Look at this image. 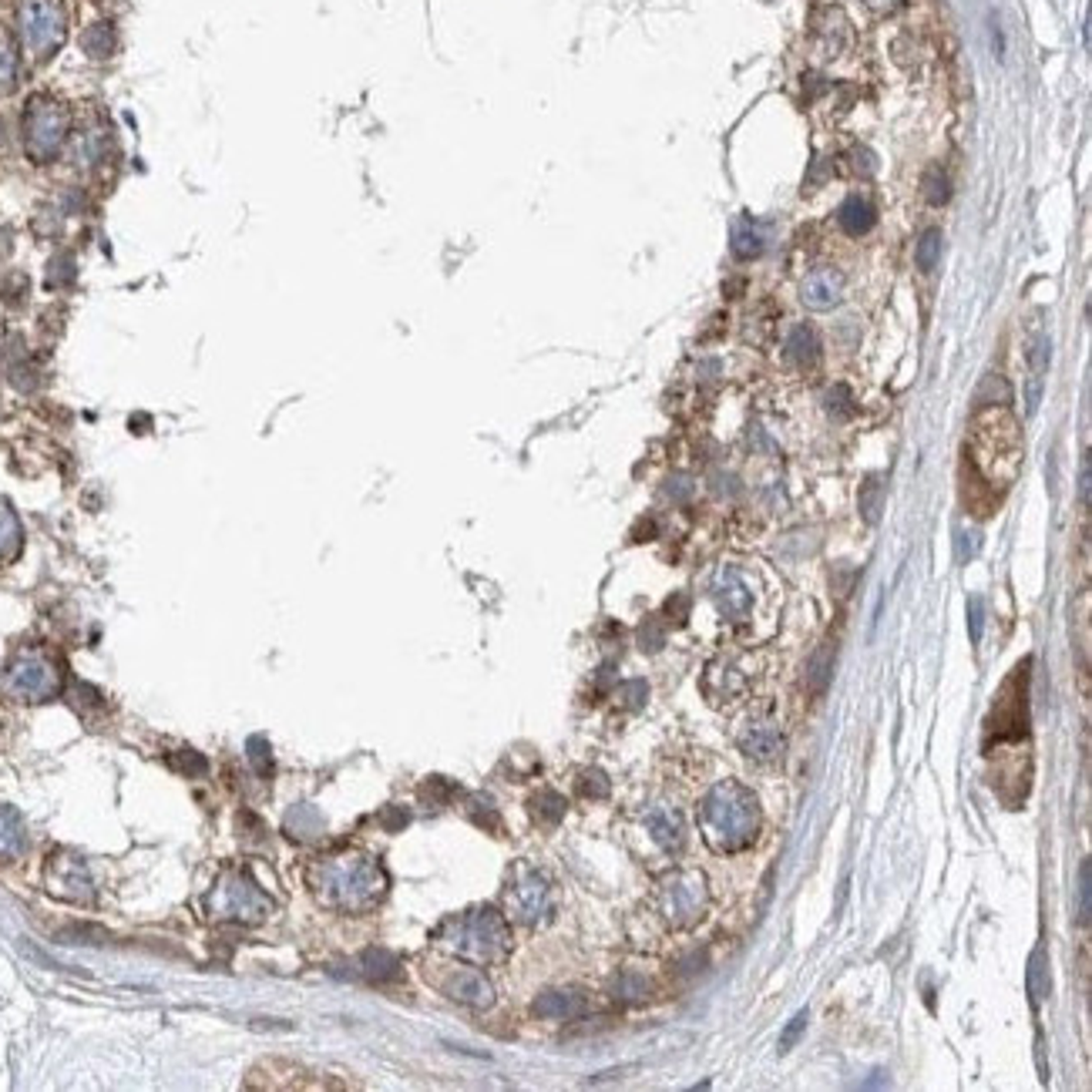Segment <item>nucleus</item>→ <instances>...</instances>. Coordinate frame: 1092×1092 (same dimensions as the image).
I'll list each match as a JSON object with an SVG mask.
<instances>
[{
  "label": "nucleus",
  "instance_id": "obj_1",
  "mask_svg": "<svg viewBox=\"0 0 1092 1092\" xmlns=\"http://www.w3.org/2000/svg\"><path fill=\"white\" fill-rule=\"evenodd\" d=\"M696 823L699 834L716 854H740L757 840L760 803L743 784L723 780L699 800Z\"/></svg>",
  "mask_w": 1092,
  "mask_h": 1092
},
{
  "label": "nucleus",
  "instance_id": "obj_2",
  "mask_svg": "<svg viewBox=\"0 0 1092 1092\" xmlns=\"http://www.w3.org/2000/svg\"><path fill=\"white\" fill-rule=\"evenodd\" d=\"M440 944L454 955H461L474 965H488V961H501L508 951V924L505 917L491 908H478L461 917H450L440 924L437 931Z\"/></svg>",
  "mask_w": 1092,
  "mask_h": 1092
},
{
  "label": "nucleus",
  "instance_id": "obj_3",
  "mask_svg": "<svg viewBox=\"0 0 1092 1092\" xmlns=\"http://www.w3.org/2000/svg\"><path fill=\"white\" fill-rule=\"evenodd\" d=\"M71 135V115L51 94H34L24 108V152L31 162H55Z\"/></svg>",
  "mask_w": 1092,
  "mask_h": 1092
},
{
  "label": "nucleus",
  "instance_id": "obj_4",
  "mask_svg": "<svg viewBox=\"0 0 1092 1092\" xmlns=\"http://www.w3.org/2000/svg\"><path fill=\"white\" fill-rule=\"evenodd\" d=\"M323 888H333L336 898L333 905L340 908H370L384 895L387 878L370 857H336L333 864H326L323 871Z\"/></svg>",
  "mask_w": 1092,
  "mask_h": 1092
},
{
  "label": "nucleus",
  "instance_id": "obj_5",
  "mask_svg": "<svg viewBox=\"0 0 1092 1092\" xmlns=\"http://www.w3.org/2000/svg\"><path fill=\"white\" fill-rule=\"evenodd\" d=\"M17 28H21V45L31 61H48L64 45L67 34V14L61 0H21L17 7Z\"/></svg>",
  "mask_w": 1092,
  "mask_h": 1092
},
{
  "label": "nucleus",
  "instance_id": "obj_6",
  "mask_svg": "<svg viewBox=\"0 0 1092 1092\" xmlns=\"http://www.w3.org/2000/svg\"><path fill=\"white\" fill-rule=\"evenodd\" d=\"M656 908L669 928H689L706 911V878L699 871H672L659 881Z\"/></svg>",
  "mask_w": 1092,
  "mask_h": 1092
},
{
  "label": "nucleus",
  "instance_id": "obj_7",
  "mask_svg": "<svg viewBox=\"0 0 1092 1092\" xmlns=\"http://www.w3.org/2000/svg\"><path fill=\"white\" fill-rule=\"evenodd\" d=\"M61 666L41 649H24L21 656L11 663V669L4 675V692L21 703H45L61 692Z\"/></svg>",
  "mask_w": 1092,
  "mask_h": 1092
},
{
  "label": "nucleus",
  "instance_id": "obj_8",
  "mask_svg": "<svg viewBox=\"0 0 1092 1092\" xmlns=\"http://www.w3.org/2000/svg\"><path fill=\"white\" fill-rule=\"evenodd\" d=\"M1026 689H1029V663H1022V666H1016V672L1005 679L999 699H995V706H992L988 736H995V743L1022 740V736H1026V730H1029Z\"/></svg>",
  "mask_w": 1092,
  "mask_h": 1092
},
{
  "label": "nucleus",
  "instance_id": "obj_9",
  "mask_svg": "<svg viewBox=\"0 0 1092 1092\" xmlns=\"http://www.w3.org/2000/svg\"><path fill=\"white\" fill-rule=\"evenodd\" d=\"M505 901H508V914L525 924H542L545 917L554 911L548 881H545L539 871H528V868H518L515 881L508 884Z\"/></svg>",
  "mask_w": 1092,
  "mask_h": 1092
},
{
  "label": "nucleus",
  "instance_id": "obj_10",
  "mask_svg": "<svg viewBox=\"0 0 1092 1092\" xmlns=\"http://www.w3.org/2000/svg\"><path fill=\"white\" fill-rule=\"evenodd\" d=\"M713 602L726 619H733V622L747 619L753 612V588H750L747 571H740L733 565L719 568L713 578Z\"/></svg>",
  "mask_w": 1092,
  "mask_h": 1092
},
{
  "label": "nucleus",
  "instance_id": "obj_11",
  "mask_svg": "<svg viewBox=\"0 0 1092 1092\" xmlns=\"http://www.w3.org/2000/svg\"><path fill=\"white\" fill-rule=\"evenodd\" d=\"M48 888L51 895L67 898V901H88L91 898V878L84 871V864L71 854L51 857L48 868Z\"/></svg>",
  "mask_w": 1092,
  "mask_h": 1092
},
{
  "label": "nucleus",
  "instance_id": "obj_12",
  "mask_svg": "<svg viewBox=\"0 0 1092 1092\" xmlns=\"http://www.w3.org/2000/svg\"><path fill=\"white\" fill-rule=\"evenodd\" d=\"M740 750L747 753L750 760H757V764H777L787 750V740L777 723H770V719H753V723H747L740 730Z\"/></svg>",
  "mask_w": 1092,
  "mask_h": 1092
},
{
  "label": "nucleus",
  "instance_id": "obj_13",
  "mask_svg": "<svg viewBox=\"0 0 1092 1092\" xmlns=\"http://www.w3.org/2000/svg\"><path fill=\"white\" fill-rule=\"evenodd\" d=\"M437 985H440V992L450 995L454 1002L474 1005V1009H484V1005L494 1002V988L478 968H450L447 978H440Z\"/></svg>",
  "mask_w": 1092,
  "mask_h": 1092
},
{
  "label": "nucleus",
  "instance_id": "obj_14",
  "mask_svg": "<svg viewBox=\"0 0 1092 1092\" xmlns=\"http://www.w3.org/2000/svg\"><path fill=\"white\" fill-rule=\"evenodd\" d=\"M800 300H803V306L813 309V313H827V309H834L837 303L844 300V280H840L837 270L820 266V270L803 276Z\"/></svg>",
  "mask_w": 1092,
  "mask_h": 1092
},
{
  "label": "nucleus",
  "instance_id": "obj_15",
  "mask_svg": "<svg viewBox=\"0 0 1092 1092\" xmlns=\"http://www.w3.org/2000/svg\"><path fill=\"white\" fill-rule=\"evenodd\" d=\"M703 689H706L709 703H733V699H740L743 692H747V679H743V672L733 669V666H709Z\"/></svg>",
  "mask_w": 1092,
  "mask_h": 1092
},
{
  "label": "nucleus",
  "instance_id": "obj_16",
  "mask_svg": "<svg viewBox=\"0 0 1092 1092\" xmlns=\"http://www.w3.org/2000/svg\"><path fill=\"white\" fill-rule=\"evenodd\" d=\"M646 827L649 834H653V840L663 851L675 854L682 847V840H686V830H682V820L675 810H666V807H653L646 813Z\"/></svg>",
  "mask_w": 1092,
  "mask_h": 1092
},
{
  "label": "nucleus",
  "instance_id": "obj_17",
  "mask_svg": "<svg viewBox=\"0 0 1092 1092\" xmlns=\"http://www.w3.org/2000/svg\"><path fill=\"white\" fill-rule=\"evenodd\" d=\"M585 1012V999L578 992H548L535 1002V1016L554 1019V1022H571Z\"/></svg>",
  "mask_w": 1092,
  "mask_h": 1092
},
{
  "label": "nucleus",
  "instance_id": "obj_18",
  "mask_svg": "<svg viewBox=\"0 0 1092 1092\" xmlns=\"http://www.w3.org/2000/svg\"><path fill=\"white\" fill-rule=\"evenodd\" d=\"M730 246H733V256L736 259H757L767 249L764 225H760L757 219H750V215H743V219L733 225Z\"/></svg>",
  "mask_w": 1092,
  "mask_h": 1092
},
{
  "label": "nucleus",
  "instance_id": "obj_19",
  "mask_svg": "<svg viewBox=\"0 0 1092 1092\" xmlns=\"http://www.w3.org/2000/svg\"><path fill=\"white\" fill-rule=\"evenodd\" d=\"M837 222H840V229H844L847 236H864V232L874 229V222H878V212H874V205L868 202V198L851 195L844 205H840Z\"/></svg>",
  "mask_w": 1092,
  "mask_h": 1092
},
{
  "label": "nucleus",
  "instance_id": "obj_20",
  "mask_svg": "<svg viewBox=\"0 0 1092 1092\" xmlns=\"http://www.w3.org/2000/svg\"><path fill=\"white\" fill-rule=\"evenodd\" d=\"M784 353L787 360L793 363V367H813V363L820 360V343H817V333H813L810 326H793L790 336H787L784 343Z\"/></svg>",
  "mask_w": 1092,
  "mask_h": 1092
},
{
  "label": "nucleus",
  "instance_id": "obj_21",
  "mask_svg": "<svg viewBox=\"0 0 1092 1092\" xmlns=\"http://www.w3.org/2000/svg\"><path fill=\"white\" fill-rule=\"evenodd\" d=\"M21 542H24L21 522H17L14 508L7 505L4 498H0V568H4L7 561H14L17 554H21Z\"/></svg>",
  "mask_w": 1092,
  "mask_h": 1092
},
{
  "label": "nucleus",
  "instance_id": "obj_22",
  "mask_svg": "<svg viewBox=\"0 0 1092 1092\" xmlns=\"http://www.w3.org/2000/svg\"><path fill=\"white\" fill-rule=\"evenodd\" d=\"M830 675H834V646L823 643L817 653H813L807 659V672H803V682H807L810 692H827L830 686Z\"/></svg>",
  "mask_w": 1092,
  "mask_h": 1092
},
{
  "label": "nucleus",
  "instance_id": "obj_23",
  "mask_svg": "<svg viewBox=\"0 0 1092 1092\" xmlns=\"http://www.w3.org/2000/svg\"><path fill=\"white\" fill-rule=\"evenodd\" d=\"M1026 988L1029 995H1032V1002H1045L1048 992H1052V978H1048V951L1038 944V948L1032 951V958H1029V972H1026Z\"/></svg>",
  "mask_w": 1092,
  "mask_h": 1092
},
{
  "label": "nucleus",
  "instance_id": "obj_24",
  "mask_svg": "<svg viewBox=\"0 0 1092 1092\" xmlns=\"http://www.w3.org/2000/svg\"><path fill=\"white\" fill-rule=\"evenodd\" d=\"M21 74V58H17V41L7 28H0V94H11L17 88Z\"/></svg>",
  "mask_w": 1092,
  "mask_h": 1092
},
{
  "label": "nucleus",
  "instance_id": "obj_25",
  "mask_svg": "<svg viewBox=\"0 0 1092 1092\" xmlns=\"http://www.w3.org/2000/svg\"><path fill=\"white\" fill-rule=\"evenodd\" d=\"M71 152H74V162L81 165V169H94V165L101 162V155H105V132H98V128H84V132H77L74 142H71Z\"/></svg>",
  "mask_w": 1092,
  "mask_h": 1092
},
{
  "label": "nucleus",
  "instance_id": "obj_26",
  "mask_svg": "<svg viewBox=\"0 0 1092 1092\" xmlns=\"http://www.w3.org/2000/svg\"><path fill=\"white\" fill-rule=\"evenodd\" d=\"M24 851V823L11 807H0V857H17Z\"/></svg>",
  "mask_w": 1092,
  "mask_h": 1092
},
{
  "label": "nucleus",
  "instance_id": "obj_27",
  "mask_svg": "<svg viewBox=\"0 0 1092 1092\" xmlns=\"http://www.w3.org/2000/svg\"><path fill=\"white\" fill-rule=\"evenodd\" d=\"M360 972L367 982H390V978H397V958L387 955V951H367V955L360 958Z\"/></svg>",
  "mask_w": 1092,
  "mask_h": 1092
},
{
  "label": "nucleus",
  "instance_id": "obj_28",
  "mask_svg": "<svg viewBox=\"0 0 1092 1092\" xmlns=\"http://www.w3.org/2000/svg\"><path fill=\"white\" fill-rule=\"evenodd\" d=\"M649 992H653V985L636 972H622L612 982V999H619V1002H646Z\"/></svg>",
  "mask_w": 1092,
  "mask_h": 1092
},
{
  "label": "nucleus",
  "instance_id": "obj_29",
  "mask_svg": "<svg viewBox=\"0 0 1092 1092\" xmlns=\"http://www.w3.org/2000/svg\"><path fill=\"white\" fill-rule=\"evenodd\" d=\"M532 817L539 823H558L565 817V796H558L554 790H542L539 796H532Z\"/></svg>",
  "mask_w": 1092,
  "mask_h": 1092
},
{
  "label": "nucleus",
  "instance_id": "obj_30",
  "mask_svg": "<svg viewBox=\"0 0 1092 1092\" xmlns=\"http://www.w3.org/2000/svg\"><path fill=\"white\" fill-rule=\"evenodd\" d=\"M881 508H884V481L874 474V478H868L861 484V515L868 525H878L881 522Z\"/></svg>",
  "mask_w": 1092,
  "mask_h": 1092
},
{
  "label": "nucleus",
  "instance_id": "obj_31",
  "mask_svg": "<svg viewBox=\"0 0 1092 1092\" xmlns=\"http://www.w3.org/2000/svg\"><path fill=\"white\" fill-rule=\"evenodd\" d=\"M914 259H917V270L921 273H931L934 266H938L941 259V232L938 229H924L921 239H917L914 246Z\"/></svg>",
  "mask_w": 1092,
  "mask_h": 1092
},
{
  "label": "nucleus",
  "instance_id": "obj_32",
  "mask_svg": "<svg viewBox=\"0 0 1092 1092\" xmlns=\"http://www.w3.org/2000/svg\"><path fill=\"white\" fill-rule=\"evenodd\" d=\"M1089 917H1092V864L1082 861L1076 881V921L1082 928H1089Z\"/></svg>",
  "mask_w": 1092,
  "mask_h": 1092
},
{
  "label": "nucleus",
  "instance_id": "obj_33",
  "mask_svg": "<svg viewBox=\"0 0 1092 1092\" xmlns=\"http://www.w3.org/2000/svg\"><path fill=\"white\" fill-rule=\"evenodd\" d=\"M1009 401H1012V387H1009V380L999 374L985 377V384L978 387V397H975L978 407H1005Z\"/></svg>",
  "mask_w": 1092,
  "mask_h": 1092
},
{
  "label": "nucleus",
  "instance_id": "obj_34",
  "mask_svg": "<svg viewBox=\"0 0 1092 1092\" xmlns=\"http://www.w3.org/2000/svg\"><path fill=\"white\" fill-rule=\"evenodd\" d=\"M84 51L94 58H108L115 51V31L108 24H94V28L84 34Z\"/></svg>",
  "mask_w": 1092,
  "mask_h": 1092
},
{
  "label": "nucleus",
  "instance_id": "obj_35",
  "mask_svg": "<svg viewBox=\"0 0 1092 1092\" xmlns=\"http://www.w3.org/2000/svg\"><path fill=\"white\" fill-rule=\"evenodd\" d=\"M948 195H951V188H948V179H944V172L931 169L928 179H924V198H928V205H944V202H948Z\"/></svg>",
  "mask_w": 1092,
  "mask_h": 1092
},
{
  "label": "nucleus",
  "instance_id": "obj_36",
  "mask_svg": "<svg viewBox=\"0 0 1092 1092\" xmlns=\"http://www.w3.org/2000/svg\"><path fill=\"white\" fill-rule=\"evenodd\" d=\"M1048 360H1052V343H1048V336H1035L1032 346H1029V363H1032V374L1035 377L1045 374Z\"/></svg>",
  "mask_w": 1092,
  "mask_h": 1092
},
{
  "label": "nucleus",
  "instance_id": "obj_37",
  "mask_svg": "<svg viewBox=\"0 0 1092 1092\" xmlns=\"http://www.w3.org/2000/svg\"><path fill=\"white\" fill-rule=\"evenodd\" d=\"M807 1022H810L807 1009L796 1012V1016L790 1019V1026L784 1029V1035H780V1052H790V1048L800 1042V1035H803V1029H807Z\"/></svg>",
  "mask_w": 1092,
  "mask_h": 1092
},
{
  "label": "nucleus",
  "instance_id": "obj_38",
  "mask_svg": "<svg viewBox=\"0 0 1092 1092\" xmlns=\"http://www.w3.org/2000/svg\"><path fill=\"white\" fill-rule=\"evenodd\" d=\"M578 790L585 796L602 800V796H609V780H605V774H599V770H585L582 780H578Z\"/></svg>",
  "mask_w": 1092,
  "mask_h": 1092
},
{
  "label": "nucleus",
  "instance_id": "obj_39",
  "mask_svg": "<svg viewBox=\"0 0 1092 1092\" xmlns=\"http://www.w3.org/2000/svg\"><path fill=\"white\" fill-rule=\"evenodd\" d=\"M827 411L834 414V418H851L854 414V401L851 394H847V387H834L827 394Z\"/></svg>",
  "mask_w": 1092,
  "mask_h": 1092
},
{
  "label": "nucleus",
  "instance_id": "obj_40",
  "mask_svg": "<svg viewBox=\"0 0 1092 1092\" xmlns=\"http://www.w3.org/2000/svg\"><path fill=\"white\" fill-rule=\"evenodd\" d=\"M172 767L182 770V774H185V777H198V774H205V760L198 757V753H192V750H182L179 757H172Z\"/></svg>",
  "mask_w": 1092,
  "mask_h": 1092
},
{
  "label": "nucleus",
  "instance_id": "obj_41",
  "mask_svg": "<svg viewBox=\"0 0 1092 1092\" xmlns=\"http://www.w3.org/2000/svg\"><path fill=\"white\" fill-rule=\"evenodd\" d=\"M249 750H253V767L263 777H270L273 774V760H270V747H266V740H249Z\"/></svg>",
  "mask_w": 1092,
  "mask_h": 1092
},
{
  "label": "nucleus",
  "instance_id": "obj_42",
  "mask_svg": "<svg viewBox=\"0 0 1092 1092\" xmlns=\"http://www.w3.org/2000/svg\"><path fill=\"white\" fill-rule=\"evenodd\" d=\"M982 599H968V632H972V643H982Z\"/></svg>",
  "mask_w": 1092,
  "mask_h": 1092
},
{
  "label": "nucleus",
  "instance_id": "obj_43",
  "mask_svg": "<svg viewBox=\"0 0 1092 1092\" xmlns=\"http://www.w3.org/2000/svg\"><path fill=\"white\" fill-rule=\"evenodd\" d=\"M639 643H643V649H649V653H656V649H663L666 636H663V629H659L656 622H646V626L639 629Z\"/></svg>",
  "mask_w": 1092,
  "mask_h": 1092
},
{
  "label": "nucleus",
  "instance_id": "obj_44",
  "mask_svg": "<svg viewBox=\"0 0 1092 1092\" xmlns=\"http://www.w3.org/2000/svg\"><path fill=\"white\" fill-rule=\"evenodd\" d=\"M619 696L626 699V706H643V699L649 696V686L646 682H626V686H619Z\"/></svg>",
  "mask_w": 1092,
  "mask_h": 1092
},
{
  "label": "nucleus",
  "instance_id": "obj_45",
  "mask_svg": "<svg viewBox=\"0 0 1092 1092\" xmlns=\"http://www.w3.org/2000/svg\"><path fill=\"white\" fill-rule=\"evenodd\" d=\"M666 615H669V622H675V626H682L689 615V599L686 595H675V599L666 602Z\"/></svg>",
  "mask_w": 1092,
  "mask_h": 1092
},
{
  "label": "nucleus",
  "instance_id": "obj_46",
  "mask_svg": "<svg viewBox=\"0 0 1092 1092\" xmlns=\"http://www.w3.org/2000/svg\"><path fill=\"white\" fill-rule=\"evenodd\" d=\"M978 545H982V535H978V532H972V535H958V561L975 558Z\"/></svg>",
  "mask_w": 1092,
  "mask_h": 1092
},
{
  "label": "nucleus",
  "instance_id": "obj_47",
  "mask_svg": "<svg viewBox=\"0 0 1092 1092\" xmlns=\"http://www.w3.org/2000/svg\"><path fill=\"white\" fill-rule=\"evenodd\" d=\"M1038 401H1042V377H1032V384H1029V394H1026V411L1035 414L1038 411Z\"/></svg>",
  "mask_w": 1092,
  "mask_h": 1092
},
{
  "label": "nucleus",
  "instance_id": "obj_48",
  "mask_svg": "<svg viewBox=\"0 0 1092 1092\" xmlns=\"http://www.w3.org/2000/svg\"><path fill=\"white\" fill-rule=\"evenodd\" d=\"M1089 484H1092V464H1089V454L1082 457V474H1079V494H1082V505H1089Z\"/></svg>",
  "mask_w": 1092,
  "mask_h": 1092
},
{
  "label": "nucleus",
  "instance_id": "obj_49",
  "mask_svg": "<svg viewBox=\"0 0 1092 1092\" xmlns=\"http://www.w3.org/2000/svg\"><path fill=\"white\" fill-rule=\"evenodd\" d=\"M407 820H411V817H407V810H397V813H384V823H387V827L390 830H397V827H404V823Z\"/></svg>",
  "mask_w": 1092,
  "mask_h": 1092
},
{
  "label": "nucleus",
  "instance_id": "obj_50",
  "mask_svg": "<svg viewBox=\"0 0 1092 1092\" xmlns=\"http://www.w3.org/2000/svg\"><path fill=\"white\" fill-rule=\"evenodd\" d=\"M868 4L874 7V11H888V7H895L898 0H868Z\"/></svg>",
  "mask_w": 1092,
  "mask_h": 1092
}]
</instances>
